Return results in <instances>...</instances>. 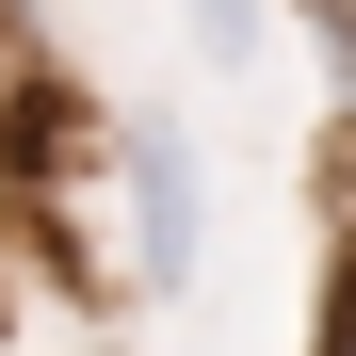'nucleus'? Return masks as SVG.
Wrapping results in <instances>:
<instances>
[{
	"label": "nucleus",
	"mask_w": 356,
	"mask_h": 356,
	"mask_svg": "<svg viewBox=\"0 0 356 356\" xmlns=\"http://www.w3.org/2000/svg\"><path fill=\"white\" fill-rule=\"evenodd\" d=\"M113 195H130V291H195L211 259V162L178 113H113Z\"/></svg>",
	"instance_id": "1"
},
{
	"label": "nucleus",
	"mask_w": 356,
	"mask_h": 356,
	"mask_svg": "<svg viewBox=\"0 0 356 356\" xmlns=\"http://www.w3.org/2000/svg\"><path fill=\"white\" fill-rule=\"evenodd\" d=\"M178 33H195L211 65H259V0H178Z\"/></svg>",
	"instance_id": "2"
},
{
	"label": "nucleus",
	"mask_w": 356,
	"mask_h": 356,
	"mask_svg": "<svg viewBox=\"0 0 356 356\" xmlns=\"http://www.w3.org/2000/svg\"><path fill=\"white\" fill-rule=\"evenodd\" d=\"M308 356H356V308H324V324H308Z\"/></svg>",
	"instance_id": "3"
}]
</instances>
